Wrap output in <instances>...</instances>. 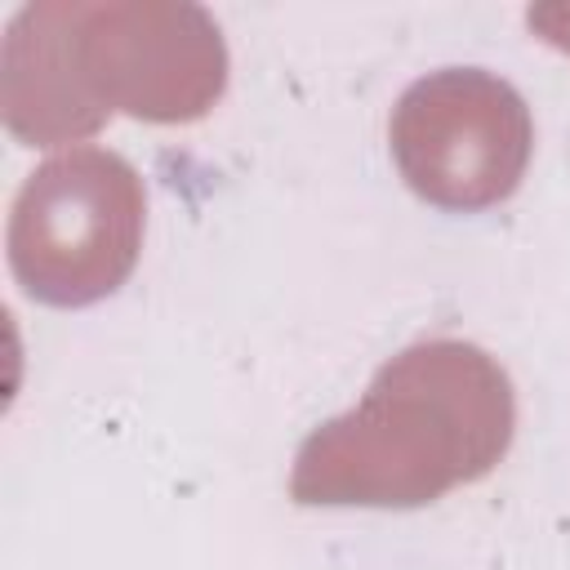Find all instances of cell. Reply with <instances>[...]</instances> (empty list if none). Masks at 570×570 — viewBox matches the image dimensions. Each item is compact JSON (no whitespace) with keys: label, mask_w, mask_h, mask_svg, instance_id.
Listing matches in <instances>:
<instances>
[{"label":"cell","mask_w":570,"mask_h":570,"mask_svg":"<svg viewBox=\"0 0 570 570\" xmlns=\"http://www.w3.org/2000/svg\"><path fill=\"white\" fill-rule=\"evenodd\" d=\"M387 142L405 187L450 214L503 205L534 156L525 98L485 67H441L405 85Z\"/></svg>","instance_id":"4"},{"label":"cell","mask_w":570,"mask_h":570,"mask_svg":"<svg viewBox=\"0 0 570 570\" xmlns=\"http://www.w3.org/2000/svg\"><path fill=\"white\" fill-rule=\"evenodd\" d=\"M525 22L539 40L570 53V4H534V9H525Z\"/></svg>","instance_id":"5"},{"label":"cell","mask_w":570,"mask_h":570,"mask_svg":"<svg viewBox=\"0 0 570 570\" xmlns=\"http://www.w3.org/2000/svg\"><path fill=\"white\" fill-rule=\"evenodd\" d=\"M223 89V31L187 0H36L0 45V120L27 147L94 138L116 111L191 125Z\"/></svg>","instance_id":"1"},{"label":"cell","mask_w":570,"mask_h":570,"mask_svg":"<svg viewBox=\"0 0 570 570\" xmlns=\"http://www.w3.org/2000/svg\"><path fill=\"white\" fill-rule=\"evenodd\" d=\"M517 436L508 370L468 338H423L379 365L365 396L303 436L298 508H423L490 476Z\"/></svg>","instance_id":"2"},{"label":"cell","mask_w":570,"mask_h":570,"mask_svg":"<svg viewBox=\"0 0 570 570\" xmlns=\"http://www.w3.org/2000/svg\"><path fill=\"white\" fill-rule=\"evenodd\" d=\"M142 232L138 169L107 147H67L27 174L9 205V272L45 307H89L129 281Z\"/></svg>","instance_id":"3"}]
</instances>
